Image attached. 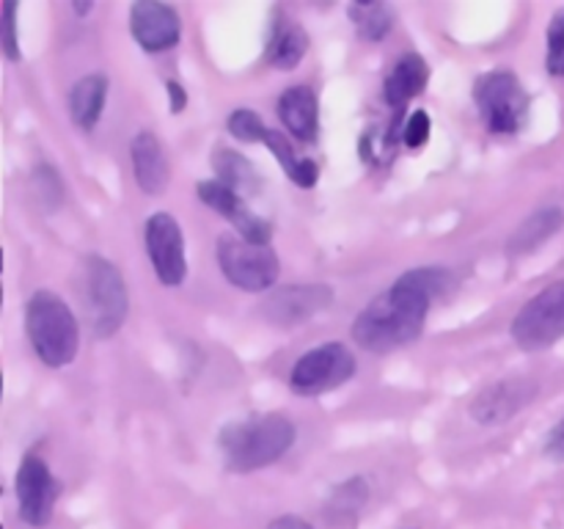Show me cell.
I'll use <instances>...</instances> for the list:
<instances>
[{"label": "cell", "instance_id": "1", "mask_svg": "<svg viewBox=\"0 0 564 529\" xmlns=\"http://www.w3.org/2000/svg\"><path fill=\"white\" fill-rule=\"evenodd\" d=\"M430 306L433 301L400 276L389 290L375 295L358 312L350 334L361 350L391 353L422 336Z\"/></svg>", "mask_w": 564, "mask_h": 529}, {"label": "cell", "instance_id": "2", "mask_svg": "<svg viewBox=\"0 0 564 529\" xmlns=\"http://www.w3.org/2000/svg\"><path fill=\"white\" fill-rule=\"evenodd\" d=\"M297 428L286 413H253L235 419L218 433V450L235 474H251L279 463L292 450Z\"/></svg>", "mask_w": 564, "mask_h": 529}, {"label": "cell", "instance_id": "3", "mask_svg": "<svg viewBox=\"0 0 564 529\" xmlns=\"http://www.w3.org/2000/svg\"><path fill=\"white\" fill-rule=\"evenodd\" d=\"M25 334L39 361L50 369L72 364L80 350V323L53 290H36L28 298Z\"/></svg>", "mask_w": 564, "mask_h": 529}, {"label": "cell", "instance_id": "4", "mask_svg": "<svg viewBox=\"0 0 564 529\" xmlns=\"http://www.w3.org/2000/svg\"><path fill=\"white\" fill-rule=\"evenodd\" d=\"M77 295H80L83 314H86L88 331L99 339L119 334L130 312V292L121 270L110 259L91 253L83 259L80 279H77Z\"/></svg>", "mask_w": 564, "mask_h": 529}, {"label": "cell", "instance_id": "5", "mask_svg": "<svg viewBox=\"0 0 564 529\" xmlns=\"http://www.w3.org/2000/svg\"><path fill=\"white\" fill-rule=\"evenodd\" d=\"M474 105L479 119L494 136H518L529 121L532 99L516 72L494 69L485 72L474 83Z\"/></svg>", "mask_w": 564, "mask_h": 529}, {"label": "cell", "instance_id": "6", "mask_svg": "<svg viewBox=\"0 0 564 529\" xmlns=\"http://www.w3.org/2000/svg\"><path fill=\"white\" fill-rule=\"evenodd\" d=\"M220 273L242 292H270L279 281L281 262L270 242H253L237 231H224L215 242Z\"/></svg>", "mask_w": 564, "mask_h": 529}, {"label": "cell", "instance_id": "7", "mask_svg": "<svg viewBox=\"0 0 564 529\" xmlns=\"http://www.w3.org/2000/svg\"><path fill=\"white\" fill-rule=\"evenodd\" d=\"M510 334L523 353H543L564 339V279L551 281L523 303Z\"/></svg>", "mask_w": 564, "mask_h": 529}, {"label": "cell", "instance_id": "8", "mask_svg": "<svg viewBox=\"0 0 564 529\" xmlns=\"http://www.w3.org/2000/svg\"><path fill=\"white\" fill-rule=\"evenodd\" d=\"M358 358L345 342H325L303 353L290 369V386L301 397L334 391L356 378Z\"/></svg>", "mask_w": 564, "mask_h": 529}, {"label": "cell", "instance_id": "9", "mask_svg": "<svg viewBox=\"0 0 564 529\" xmlns=\"http://www.w3.org/2000/svg\"><path fill=\"white\" fill-rule=\"evenodd\" d=\"M17 516L33 529H44L55 516V505L61 499V479L55 477L47 461L28 452L20 461L14 477Z\"/></svg>", "mask_w": 564, "mask_h": 529}, {"label": "cell", "instance_id": "10", "mask_svg": "<svg viewBox=\"0 0 564 529\" xmlns=\"http://www.w3.org/2000/svg\"><path fill=\"white\" fill-rule=\"evenodd\" d=\"M143 240H147L149 262L160 284L180 287L187 279L185 235H182L180 220L171 213H152L147 218Z\"/></svg>", "mask_w": 564, "mask_h": 529}, {"label": "cell", "instance_id": "11", "mask_svg": "<svg viewBox=\"0 0 564 529\" xmlns=\"http://www.w3.org/2000/svg\"><path fill=\"white\" fill-rule=\"evenodd\" d=\"M540 386L532 378H501L485 386L477 397L471 400V419L485 428H496V424H507L538 397Z\"/></svg>", "mask_w": 564, "mask_h": 529}, {"label": "cell", "instance_id": "12", "mask_svg": "<svg viewBox=\"0 0 564 529\" xmlns=\"http://www.w3.org/2000/svg\"><path fill=\"white\" fill-rule=\"evenodd\" d=\"M334 303V290L328 284H286L273 287L262 303L264 320L273 325L290 328V325L306 323L314 314L325 312Z\"/></svg>", "mask_w": 564, "mask_h": 529}, {"label": "cell", "instance_id": "13", "mask_svg": "<svg viewBox=\"0 0 564 529\" xmlns=\"http://www.w3.org/2000/svg\"><path fill=\"white\" fill-rule=\"evenodd\" d=\"M130 33L147 53H165L180 44V11L160 0H138L130 6Z\"/></svg>", "mask_w": 564, "mask_h": 529}, {"label": "cell", "instance_id": "14", "mask_svg": "<svg viewBox=\"0 0 564 529\" xmlns=\"http://www.w3.org/2000/svg\"><path fill=\"white\" fill-rule=\"evenodd\" d=\"M196 193L209 209L224 215V218L235 226L237 235L253 242H270V237H273V226H270V220H264L262 215L253 213L240 193H235L231 187H226L224 182L218 180H202L196 185Z\"/></svg>", "mask_w": 564, "mask_h": 529}, {"label": "cell", "instance_id": "15", "mask_svg": "<svg viewBox=\"0 0 564 529\" xmlns=\"http://www.w3.org/2000/svg\"><path fill=\"white\" fill-rule=\"evenodd\" d=\"M130 163L132 174H135L138 187L149 196H160L169 187L171 180V163L165 154L163 143L152 130L135 132L130 143Z\"/></svg>", "mask_w": 564, "mask_h": 529}, {"label": "cell", "instance_id": "16", "mask_svg": "<svg viewBox=\"0 0 564 529\" xmlns=\"http://www.w3.org/2000/svg\"><path fill=\"white\" fill-rule=\"evenodd\" d=\"M279 119L286 136L297 141H317L319 132V102L308 86H290L279 97Z\"/></svg>", "mask_w": 564, "mask_h": 529}, {"label": "cell", "instance_id": "17", "mask_svg": "<svg viewBox=\"0 0 564 529\" xmlns=\"http://www.w3.org/2000/svg\"><path fill=\"white\" fill-rule=\"evenodd\" d=\"M430 83V66L424 61V55L419 53H405L400 61L394 64V69L389 72L383 86V97L386 102L391 105L394 110H402L408 102L424 94Z\"/></svg>", "mask_w": 564, "mask_h": 529}, {"label": "cell", "instance_id": "18", "mask_svg": "<svg viewBox=\"0 0 564 529\" xmlns=\"http://www.w3.org/2000/svg\"><path fill=\"white\" fill-rule=\"evenodd\" d=\"M564 226V209L551 204V207L538 209V213L529 215L527 220H521L512 237L507 240V253L510 257H523V253L538 251L540 246L551 240Z\"/></svg>", "mask_w": 564, "mask_h": 529}, {"label": "cell", "instance_id": "19", "mask_svg": "<svg viewBox=\"0 0 564 529\" xmlns=\"http://www.w3.org/2000/svg\"><path fill=\"white\" fill-rule=\"evenodd\" d=\"M108 77L105 75H86L72 86L69 99V116L83 132H91L102 119L105 102H108Z\"/></svg>", "mask_w": 564, "mask_h": 529}, {"label": "cell", "instance_id": "20", "mask_svg": "<svg viewBox=\"0 0 564 529\" xmlns=\"http://www.w3.org/2000/svg\"><path fill=\"white\" fill-rule=\"evenodd\" d=\"M213 171H215V180L224 182V185L231 187L235 193H240L242 198L257 196V193L262 191V176H259L257 165H253L246 154L235 152V149L215 147Z\"/></svg>", "mask_w": 564, "mask_h": 529}, {"label": "cell", "instance_id": "21", "mask_svg": "<svg viewBox=\"0 0 564 529\" xmlns=\"http://www.w3.org/2000/svg\"><path fill=\"white\" fill-rule=\"evenodd\" d=\"M308 53V33L295 20H275L268 39V61L275 69H295Z\"/></svg>", "mask_w": 564, "mask_h": 529}, {"label": "cell", "instance_id": "22", "mask_svg": "<svg viewBox=\"0 0 564 529\" xmlns=\"http://www.w3.org/2000/svg\"><path fill=\"white\" fill-rule=\"evenodd\" d=\"M264 147L273 152V158L279 160V165L284 169V174L295 182L297 187H314L319 182V165L314 163L312 158H303V154L295 152L290 136L281 130H268V138H264Z\"/></svg>", "mask_w": 564, "mask_h": 529}, {"label": "cell", "instance_id": "23", "mask_svg": "<svg viewBox=\"0 0 564 529\" xmlns=\"http://www.w3.org/2000/svg\"><path fill=\"white\" fill-rule=\"evenodd\" d=\"M369 501V483L364 477H350L345 483L336 485L325 505V516L334 523H350L356 521L358 512L367 507Z\"/></svg>", "mask_w": 564, "mask_h": 529}, {"label": "cell", "instance_id": "24", "mask_svg": "<svg viewBox=\"0 0 564 529\" xmlns=\"http://www.w3.org/2000/svg\"><path fill=\"white\" fill-rule=\"evenodd\" d=\"M347 17L364 42H380L389 36L391 25H394V11L386 3H350Z\"/></svg>", "mask_w": 564, "mask_h": 529}, {"label": "cell", "instance_id": "25", "mask_svg": "<svg viewBox=\"0 0 564 529\" xmlns=\"http://www.w3.org/2000/svg\"><path fill=\"white\" fill-rule=\"evenodd\" d=\"M226 130L242 143H264V138H268V127H264L262 116L251 108L231 110L229 121H226Z\"/></svg>", "mask_w": 564, "mask_h": 529}, {"label": "cell", "instance_id": "26", "mask_svg": "<svg viewBox=\"0 0 564 529\" xmlns=\"http://www.w3.org/2000/svg\"><path fill=\"white\" fill-rule=\"evenodd\" d=\"M545 69L551 77H564V9L545 28Z\"/></svg>", "mask_w": 564, "mask_h": 529}, {"label": "cell", "instance_id": "27", "mask_svg": "<svg viewBox=\"0 0 564 529\" xmlns=\"http://www.w3.org/2000/svg\"><path fill=\"white\" fill-rule=\"evenodd\" d=\"M17 9L20 6L14 0H6L0 6V47H3L6 61H11V64H17L22 58L20 39H17Z\"/></svg>", "mask_w": 564, "mask_h": 529}, {"label": "cell", "instance_id": "28", "mask_svg": "<svg viewBox=\"0 0 564 529\" xmlns=\"http://www.w3.org/2000/svg\"><path fill=\"white\" fill-rule=\"evenodd\" d=\"M430 132H433V121H430V114L427 110H413L411 116H408V121L402 125V143H405L411 152H419V149L427 147L430 141Z\"/></svg>", "mask_w": 564, "mask_h": 529}, {"label": "cell", "instance_id": "29", "mask_svg": "<svg viewBox=\"0 0 564 529\" xmlns=\"http://www.w3.org/2000/svg\"><path fill=\"white\" fill-rule=\"evenodd\" d=\"M543 452H545V457H549V461L564 463V417L554 424V428L549 430V435H545Z\"/></svg>", "mask_w": 564, "mask_h": 529}, {"label": "cell", "instance_id": "30", "mask_svg": "<svg viewBox=\"0 0 564 529\" xmlns=\"http://www.w3.org/2000/svg\"><path fill=\"white\" fill-rule=\"evenodd\" d=\"M165 86H169L171 114H182V110H185V105H187L185 88H182V83H176V80H169V83H165Z\"/></svg>", "mask_w": 564, "mask_h": 529}, {"label": "cell", "instance_id": "31", "mask_svg": "<svg viewBox=\"0 0 564 529\" xmlns=\"http://www.w3.org/2000/svg\"><path fill=\"white\" fill-rule=\"evenodd\" d=\"M268 529H314V527L301 516H279L275 521H270Z\"/></svg>", "mask_w": 564, "mask_h": 529}, {"label": "cell", "instance_id": "32", "mask_svg": "<svg viewBox=\"0 0 564 529\" xmlns=\"http://www.w3.org/2000/svg\"><path fill=\"white\" fill-rule=\"evenodd\" d=\"M72 11H75L77 17H88L94 11V3L88 0V3H72Z\"/></svg>", "mask_w": 564, "mask_h": 529}]
</instances>
